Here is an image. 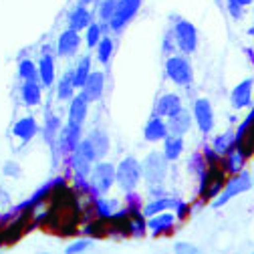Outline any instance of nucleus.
<instances>
[{"label": "nucleus", "mask_w": 254, "mask_h": 254, "mask_svg": "<svg viewBox=\"0 0 254 254\" xmlns=\"http://www.w3.org/2000/svg\"><path fill=\"white\" fill-rule=\"evenodd\" d=\"M168 135H170L168 119H164V117H160V115L153 113V117H149V121H147L145 127H143V139L149 141V143H160V141H164Z\"/></svg>", "instance_id": "14"}, {"label": "nucleus", "mask_w": 254, "mask_h": 254, "mask_svg": "<svg viewBox=\"0 0 254 254\" xmlns=\"http://www.w3.org/2000/svg\"><path fill=\"white\" fill-rule=\"evenodd\" d=\"M99 8H97V16L101 20V24H107L109 26V20L113 18L115 10H117V4L119 0H99Z\"/></svg>", "instance_id": "33"}, {"label": "nucleus", "mask_w": 254, "mask_h": 254, "mask_svg": "<svg viewBox=\"0 0 254 254\" xmlns=\"http://www.w3.org/2000/svg\"><path fill=\"white\" fill-rule=\"evenodd\" d=\"M117 172V186L123 190V192H133V190L139 186L141 178H143V170H141V162L135 160L133 155H127L115 166Z\"/></svg>", "instance_id": "5"}, {"label": "nucleus", "mask_w": 254, "mask_h": 254, "mask_svg": "<svg viewBox=\"0 0 254 254\" xmlns=\"http://www.w3.org/2000/svg\"><path fill=\"white\" fill-rule=\"evenodd\" d=\"M182 109H184V103H182V97H180L178 93H164L162 97L155 101L153 113L164 117V119H170L176 113H180Z\"/></svg>", "instance_id": "15"}, {"label": "nucleus", "mask_w": 254, "mask_h": 254, "mask_svg": "<svg viewBox=\"0 0 254 254\" xmlns=\"http://www.w3.org/2000/svg\"><path fill=\"white\" fill-rule=\"evenodd\" d=\"M89 105L91 101L85 97V93H77L75 97L69 101V113H67V123H73V125H79L83 127V123L87 121V115H89Z\"/></svg>", "instance_id": "16"}, {"label": "nucleus", "mask_w": 254, "mask_h": 254, "mask_svg": "<svg viewBox=\"0 0 254 254\" xmlns=\"http://www.w3.org/2000/svg\"><path fill=\"white\" fill-rule=\"evenodd\" d=\"M250 160V157L246 155V151L240 147V145H236L234 149H230L224 157H222V168H224V172L228 174V176H232V174H238V172H242L244 168H246V162Z\"/></svg>", "instance_id": "18"}, {"label": "nucleus", "mask_w": 254, "mask_h": 254, "mask_svg": "<svg viewBox=\"0 0 254 254\" xmlns=\"http://www.w3.org/2000/svg\"><path fill=\"white\" fill-rule=\"evenodd\" d=\"M93 22V14H91V10L87 8V4H77L71 12H69V16H67V24H69V28H73V30H85L89 24Z\"/></svg>", "instance_id": "21"}, {"label": "nucleus", "mask_w": 254, "mask_h": 254, "mask_svg": "<svg viewBox=\"0 0 254 254\" xmlns=\"http://www.w3.org/2000/svg\"><path fill=\"white\" fill-rule=\"evenodd\" d=\"M174 214H176L178 220H186L190 214H192V206H190L188 202L178 200V204H176V208H174Z\"/></svg>", "instance_id": "39"}, {"label": "nucleus", "mask_w": 254, "mask_h": 254, "mask_svg": "<svg viewBox=\"0 0 254 254\" xmlns=\"http://www.w3.org/2000/svg\"><path fill=\"white\" fill-rule=\"evenodd\" d=\"M176 204H178V200L166 194V196H160V198H151L147 204H143V210L141 212H143L145 218H149V216H155V214H160V212L174 210Z\"/></svg>", "instance_id": "23"}, {"label": "nucleus", "mask_w": 254, "mask_h": 254, "mask_svg": "<svg viewBox=\"0 0 254 254\" xmlns=\"http://www.w3.org/2000/svg\"><path fill=\"white\" fill-rule=\"evenodd\" d=\"M125 210L127 212H141L143 210V200L139 194H135V190L133 192H127L125 196Z\"/></svg>", "instance_id": "36"}, {"label": "nucleus", "mask_w": 254, "mask_h": 254, "mask_svg": "<svg viewBox=\"0 0 254 254\" xmlns=\"http://www.w3.org/2000/svg\"><path fill=\"white\" fill-rule=\"evenodd\" d=\"M226 10H228L230 18H234V20H242L246 14V6H242L238 0H226Z\"/></svg>", "instance_id": "37"}, {"label": "nucleus", "mask_w": 254, "mask_h": 254, "mask_svg": "<svg viewBox=\"0 0 254 254\" xmlns=\"http://www.w3.org/2000/svg\"><path fill=\"white\" fill-rule=\"evenodd\" d=\"M89 2H99V0H81V4H89Z\"/></svg>", "instance_id": "43"}, {"label": "nucleus", "mask_w": 254, "mask_h": 254, "mask_svg": "<svg viewBox=\"0 0 254 254\" xmlns=\"http://www.w3.org/2000/svg\"><path fill=\"white\" fill-rule=\"evenodd\" d=\"M162 143H164V147H162L164 155L168 157L170 162H178L182 157V153H184V147H186L184 137L182 135H168Z\"/></svg>", "instance_id": "27"}, {"label": "nucleus", "mask_w": 254, "mask_h": 254, "mask_svg": "<svg viewBox=\"0 0 254 254\" xmlns=\"http://www.w3.org/2000/svg\"><path fill=\"white\" fill-rule=\"evenodd\" d=\"M93 246V238H79V240H75V242H71L67 248H65V252L67 254H75V252H83V250H89Z\"/></svg>", "instance_id": "38"}, {"label": "nucleus", "mask_w": 254, "mask_h": 254, "mask_svg": "<svg viewBox=\"0 0 254 254\" xmlns=\"http://www.w3.org/2000/svg\"><path fill=\"white\" fill-rule=\"evenodd\" d=\"M139 8H141V0H119L117 10H115L113 18L109 20V30H113V33L123 30L131 22V18L139 12Z\"/></svg>", "instance_id": "9"}, {"label": "nucleus", "mask_w": 254, "mask_h": 254, "mask_svg": "<svg viewBox=\"0 0 254 254\" xmlns=\"http://www.w3.org/2000/svg\"><path fill=\"white\" fill-rule=\"evenodd\" d=\"M81 91L85 93V97L91 103L99 101L103 97V93H105V73L103 71H91V75L87 77V81L81 87Z\"/></svg>", "instance_id": "17"}, {"label": "nucleus", "mask_w": 254, "mask_h": 254, "mask_svg": "<svg viewBox=\"0 0 254 254\" xmlns=\"http://www.w3.org/2000/svg\"><path fill=\"white\" fill-rule=\"evenodd\" d=\"M91 206H93L95 216H99V218H111L117 212V208H119V200H113V198L107 200L105 196H95L93 202H91Z\"/></svg>", "instance_id": "28"}, {"label": "nucleus", "mask_w": 254, "mask_h": 254, "mask_svg": "<svg viewBox=\"0 0 254 254\" xmlns=\"http://www.w3.org/2000/svg\"><path fill=\"white\" fill-rule=\"evenodd\" d=\"M81 43H83V39L79 35V30H73V28L63 30L57 39V55L63 59H71L79 53Z\"/></svg>", "instance_id": "12"}, {"label": "nucleus", "mask_w": 254, "mask_h": 254, "mask_svg": "<svg viewBox=\"0 0 254 254\" xmlns=\"http://www.w3.org/2000/svg\"><path fill=\"white\" fill-rule=\"evenodd\" d=\"M236 143H238V141H236V131H234V129H228V131H222V133L214 135V139H212V149L224 157L230 149L236 147Z\"/></svg>", "instance_id": "26"}, {"label": "nucleus", "mask_w": 254, "mask_h": 254, "mask_svg": "<svg viewBox=\"0 0 254 254\" xmlns=\"http://www.w3.org/2000/svg\"><path fill=\"white\" fill-rule=\"evenodd\" d=\"M250 190H252V174L250 172L242 170L238 174H232V176H228L224 190H222L220 196L212 202V206L214 208H222V206H226L228 202H232L236 196H242V194L250 192Z\"/></svg>", "instance_id": "3"}, {"label": "nucleus", "mask_w": 254, "mask_h": 254, "mask_svg": "<svg viewBox=\"0 0 254 254\" xmlns=\"http://www.w3.org/2000/svg\"><path fill=\"white\" fill-rule=\"evenodd\" d=\"M91 67H93V65H91V55H83V57H79L77 65L73 67V83H75L77 89H81V87L85 85L87 77H89L91 71H93Z\"/></svg>", "instance_id": "30"}, {"label": "nucleus", "mask_w": 254, "mask_h": 254, "mask_svg": "<svg viewBox=\"0 0 254 254\" xmlns=\"http://www.w3.org/2000/svg\"><path fill=\"white\" fill-rule=\"evenodd\" d=\"M172 35H174L176 47H178V51L182 55L196 53V49H198V28L192 22H190V20H186V18L176 20Z\"/></svg>", "instance_id": "7"}, {"label": "nucleus", "mask_w": 254, "mask_h": 254, "mask_svg": "<svg viewBox=\"0 0 254 254\" xmlns=\"http://www.w3.org/2000/svg\"><path fill=\"white\" fill-rule=\"evenodd\" d=\"M103 39V26H101V22H91L87 28H85V45H87V49H95L99 45V41Z\"/></svg>", "instance_id": "32"}, {"label": "nucleus", "mask_w": 254, "mask_h": 254, "mask_svg": "<svg viewBox=\"0 0 254 254\" xmlns=\"http://www.w3.org/2000/svg\"><path fill=\"white\" fill-rule=\"evenodd\" d=\"M18 77L22 81H39V65H35L30 59L20 61V65H18Z\"/></svg>", "instance_id": "34"}, {"label": "nucleus", "mask_w": 254, "mask_h": 254, "mask_svg": "<svg viewBox=\"0 0 254 254\" xmlns=\"http://www.w3.org/2000/svg\"><path fill=\"white\" fill-rule=\"evenodd\" d=\"M113 49H115L113 39L107 37V35H103V39L99 41V45L95 47V55H97V61L101 63V65H109V61L113 57Z\"/></svg>", "instance_id": "31"}, {"label": "nucleus", "mask_w": 254, "mask_h": 254, "mask_svg": "<svg viewBox=\"0 0 254 254\" xmlns=\"http://www.w3.org/2000/svg\"><path fill=\"white\" fill-rule=\"evenodd\" d=\"M166 77L178 87H190L194 83V67L188 55H170L166 59Z\"/></svg>", "instance_id": "4"}, {"label": "nucleus", "mask_w": 254, "mask_h": 254, "mask_svg": "<svg viewBox=\"0 0 254 254\" xmlns=\"http://www.w3.org/2000/svg\"><path fill=\"white\" fill-rule=\"evenodd\" d=\"M252 192H254V178H252Z\"/></svg>", "instance_id": "44"}, {"label": "nucleus", "mask_w": 254, "mask_h": 254, "mask_svg": "<svg viewBox=\"0 0 254 254\" xmlns=\"http://www.w3.org/2000/svg\"><path fill=\"white\" fill-rule=\"evenodd\" d=\"M252 22H254V10H252Z\"/></svg>", "instance_id": "45"}, {"label": "nucleus", "mask_w": 254, "mask_h": 254, "mask_svg": "<svg viewBox=\"0 0 254 254\" xmlns=\"http://www.w3.org/2000/svg\"><path fill=\"white\" fill-rule=\"evenodd\" d=\"M141 170L145 184H164L170 172V160L164 155V151H149L141 160Z\"/></svg>", "instance_id": "6"}, {"label": "nucleus", "mask_w": 254, "mask_h": 254, "mask_svg": "<svg viewBox=\"0 0 254 254\" xmlns=\"http://www.w3.org/2000/svg\"><path fill=\"white\" fill-rule=\"evenodd\" d=\"M192 115H194V123L198 125V129L208 135L212 133L214 125H216V117H214V107L210 103V99L206 97H198L192 105Z\"/></svg>", "instance_id": "8"}, {"label": "nucleus", "mask_w": 254, "mask_h": 254, "mask_svg": "<svg viewBox=\"0 0 254 254\" xmlns=\"http://www.w3.org/2000/svg\"><path fill=\"white\" fill-rule=\"evenodd\" d=\"M176 214L174 212H160L155 216H149L147 218V230L153 234V236H168L174 232V226H176Z\"/></svg>", "instance_id": "13"}, {"label": "nucleus", "mask_w": 254, "mask_h": 254, "mask_svg": "<svg viewBox=\"0 0 254 254\" xmlns=\"http://www.w3.org/2000/svg\"><path fill=\"white\" fill-rule=\"evenodd\" d=\"M81 127L79 125H73V123H67L65 127H61V131L57 135V147H59V153L61 155H71L77 145L81 143Z\"/></svg>", "instance_id": "11"}, {"label": "nucleus", "mask_w": 254, "mask_h": 254, "mask_svg": "<svg viewBox=\"0 0 254 254\" xmlns=\"http://www.w3.org/2000/svg\"><path fill=\"white\" fill-rule=\"evenodd\" d=\"M75 91H77V87L73 83V69H71L57 83V99L59 101H71L75 97Z\"/></svg>", "instance_id": "29"}, {"label": "nucleus", "mask_w": 254, "mask_h": 254, "mask_svg": "<svg viewBox=\"0 0 254 254\" xmlns=\"http://www.w3.org/2000/svg\"><path fill=\"white\" fill-rule=\"evenodd\" d=\"M22 103L28 107H37L43 101V85L39 81H24L20 87Z\"/></svg>", "instance_id": "22"}, {"label": "nucleus", "mask_w": 254, "mask_h": 254, "mask_svg": "<svg viewBox=\"0 0 254 254\" xmlns=\"http://www.w3.org/2000/svg\"><path fill=\"white\" fill-rule=\"evenodd\" d=\"M254 103V79H244L240 81L232 91H230V105L236 111L248 109Z\"/></svg>", "instance_id": "10"}, {"label": "nucleus", "mask_w": 254, "mask_h": 254, "mask_svg": "<svg viewBox=\"0 0 254 254\" xmlns=\"http://www.w3.org/2000/svg\"><path fill=\"white\" fill-rule=\"evenodd\" d=\"M57 71H55V59L51 53H43L41 61H39V81L43 87H51L55 83Z\"/></svg>", "instance_id": "24"}, {"label": "nucleus", "mask_w": 254, "mask_h": 254, "mask_svg": "<svg viewBox=\"0 0 254 254\" xmlns=\"http://www.w3.org/2000/svg\"><path fill=\"white\" fill-rule=\"evenodd\" d=\"M39 133V123L33 115H26V117H20L14 125H12V135L18 137L22 143H28L35 135Z\"/></svg>", "instance_id": "20"}, {"label": "nucleus", "mask_w": 254, "mask_h": 254, "mask_svg": "<svg viewBox=\"0 0 254 254\" xmlns=\"http://www.w3.org/2000/svg\"><path fill=\"white\" fill-rule=\"evenodd\" d=\"M4 174H6V176H18V174H20V168H18L14 162H8V164L4 166Z\"/></svg>", "instance_id": "41"}, {"label": "nucleus", "mask_w": 254, "mask_h": 254, "mask_svg": "<svg viewBox=\"0 0 254 254\" xmlns=\"http://www.w3.org/2000/svg\"><path fill=\"white\" fill-rule=\"evenodd\" d=\"M174 250H176V252H186V254H190V252H200L194 244H190V242H176V244H174Z\"/></svg>", "instance_id": "40"}, {"label": "nucleus", "mask_w": 254, "mask_h": 254, "mask_svg": "<svg viewBox=\"0 0 254 254\" xmlns=\"http://www.w3.org/2000/svg\"><path fill=\"white\" fill-rule=\"evenodd\" d=\"M238 2H240L242 6H252V4H254V0H238Z\"/></svg>", "instance_id": "42"}, {"label": "nucleus", "mask_w": 254, "mask_h": 254, "mask_svg": "<svg viewBox=\"0 0 254 254\" xmlns=\"http://www.w3.org/2000/svg\"><path fill=\"white\" fill-rule=\"evenodd\" d=\"M228 180V174L224 172L222 166H208L206 172L200 176V188H198V198L202 204H212L220 192L224 190Z\"/></svg>", "instance_id": "1"}, {"label": "nucleus", "mask_w": 254, "mask_h": 254, "mask_svg": "<svg viewBox=\"0 0 254 254\" xmlns=\"http://www.w3.org/2000/svg\"><path fill=\"white\" fill-rule=\"evenodd\" d=\"M194 125V115L190 113V109H182L180 113H176L174 117L168 119V129H170V135H188L190 129Z\"/></svg>", "instance_id": "19"}, {"label": "nucleus", "mask_w": 254, "mask_h": 254, "mask_svg": "<svg viewBox=\"0 0 254 254\" xmlns=\"http://www.w3.org/2000/svg\"><path fill=\"white\" fill-rule=\"evenodd\" d=\"M87 139L91 141V145H93V149H95V155H97V160H103V157L109 153L111 139H109L107 131H103V129H93V131L87 135Z\"/></svg>", "instance_id": "25"}, {"label": "nucleus", "mask_w": 254, "mask_h": 254, "mask_svg": "<svg viewBox=\"0 0 254 254\" xmlns=\"http://www.w3.org/2000/svg\"><path fill=\"white\" fill-rule=\"evenodd\" d=\"M206 168H208V162H206V157H204L202 151L194 153V155L188 160V172H190V174H194V176H198V178L206 172Z\"/></svg>", "instance_id": "35"}, {"label": "nucleus", "mask_w": 254, "mask_h": 254, "mask_svg": "<svg viewBox=\"0 0 254 254\" xmlns=\"http://www.w3.org/2000/svg\"><path fill=\"white\" fill-rule=\"evenodd\" d=\"M115 184H117V172H115V166L111 162L97 160L93 164L91 174H89V186L93 190V198L109 194V190Z\"/></svg>", "instance_id": "2"}]
</instances>
